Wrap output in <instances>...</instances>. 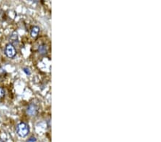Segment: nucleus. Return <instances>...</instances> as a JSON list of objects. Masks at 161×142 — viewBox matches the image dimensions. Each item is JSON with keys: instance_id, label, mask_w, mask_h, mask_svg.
<instances>
[{"instance_id": "nucleus-6", "label": "nucleus", "mask_w": 161, "mask_h": 142, "mask_svg": "<svg viewBox=\"0 0 161 142\" xmlns=\"http://www.w3.org/2000/svg\"><path fill=\"white\" fill-rule=\"evenodd\" d=\"M10 39H11L12 41H17L18 40L17 33H16V32H13V33L10 35Z\"/></svg>"}, {"instance_id": "nucleus-9", "label": "nucleus", "mask_w": 161, "mask_h": 142, "mask_svg": "<svg viewBox=\"0 0 161 142\" xmlns=\"http://www.w3.org/2000/svg\"><path fill=\"white\" fill-rule=\"evenodd\" d=\"M36 141V138L35 137H32L29 139V141L27 142H35Z\"/></svg>"}, {"instance_id": "nucleus-1", "label": "nucleus", "mask_w": 161, "mask_h": 142, "mask_svg": "<svg viewBox=\"0 0 161 142\" xmlns=\"http://www.w3.org/2000/svg\"><path fill=\"white\" fill-rule=\"evenodd\" d=\"M30 132L29 125L25 122H21L18 124L17 127V133L20 137H25Z\"/></svg>"}, {"instance_id": "nucleus-2", "label": "nucleus", "mask_w": 161, "mask_h": 142, "mask_svg": "<svg viewBox=\"0 0 161 142\" xmlns=\"http://www.w3.org/2000/svg\"><path fill=\"white\" fill-rule=\"evenodd\" d=\"M4 53L9 58H13L14 57H15V55H16L17 54V51L15 46H14L12 43H9L7 44L6 47H5Z\"/></svg>"}, {"instance_id": "nucleus-5", "label": "nucleus", "mask_w": 161, "mask_h": 142, "mask_svg": "<svg viewBox=\"0 0 161 142\" xmlns=\"http://www.w3.org/2000/svg\"><path fill=\"white\" fill-rule=\"evenodd\" d=\"M38 50H39V52L40 54H42V55L46 54V53H47V46H46L45 44H41V45L39 46Z\"/></svg>"}, {"instance_id": "nucleus-7", "label": "nucleus", "mask_w": 161, "mask_h": 142, "mask_svg": "<svg viewBox=\"0 0 161 142\" xmlns=\"http://www.w3.org/2000/svg\"><path fill=\"white\" fill-rule=\"evenodd\" d=\"M5 95V90L4 89L1 87H0V99L3 98Z\"/></svg>"}, {"instance_id": "nucleus-3", "label": "nucleus", "mask_w": 161, "mask_h": 142, "mask_svg": "<svg viewBox=\"0 0 161 142\" xmlns=\"http://www.w3.org/2000/svg\"><path fill=\"white\" fill-rule=\"evenodd\" d=\"M37 112H38V107H37V105L34 103H31L28 107H27V114L28 115L31 116H34L37 115Z\"/></svg>"}, {"instance_id": "nucleus-4", "label": "nucleus", "mask_w": 161, "mask_h": 142, "mask_svg": "<svg viewBox=\"0 0 161 142\" xmlns=\"http://www.w3.org/2000/svg\"><path fill=\"white\" fill-rule=\"evenodd\" d=\"M39 32V27L34 26V27H32V29H31V31H30L31 36H32V37H34V38H35V37H37V36H38Z\"/></svg>"}, {"instance_id": "nucleus-8", "label": "nucleus", "mask_w": 161, "mask_h": 142, "mask_svg": "<svg viewBox=\"0 0 161 142\" xmlns=\"http://www.w3.org/2000/svg\"><path fill=\"white\" fill-rule=\"evenodd\" d=\"M24 72H25L26 73L27 75H30V69L29 68H24Z\"/></svg>"}]
</instances>
